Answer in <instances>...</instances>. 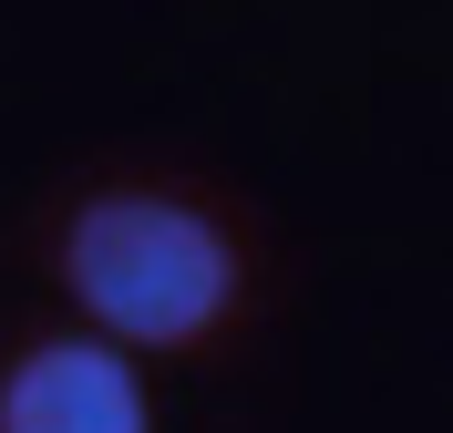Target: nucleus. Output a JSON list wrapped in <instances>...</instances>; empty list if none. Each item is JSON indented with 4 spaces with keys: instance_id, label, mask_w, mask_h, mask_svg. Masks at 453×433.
<instances>
[{
    "instance_id": "nucleus-1",
    "label": "nucleus",
    "mask_w": 453,
    "mask_h": 433,
    "mask_svg": "<svg viewBox=\"0 0 453 433\" xmlns=\"http://www.w3.org/2000/svg\"><path fill=\"white\" fill-rule=\"evenodd\" d=\"M62 289L113 351H196L206 330H226L248 259H237L226 217H206L196 197L104 186L62 228Z\"/></svg>"
},
{
    "instance_id": "nucleus-2",
    "label": "nucleus",
    "mask_w": 453,
    "mask_h": 433,
    "mask_svg": "<svg viewBox=\"0 0 453 433\" xmlns=\"http://www.w3.org/2000/svg\"><path fill=\"white\" fill-rule=\"evenodd\" d=\"M0 433H155L144 361L104 330H52L0 372Z\"/></svg>"
}]
</instances>
